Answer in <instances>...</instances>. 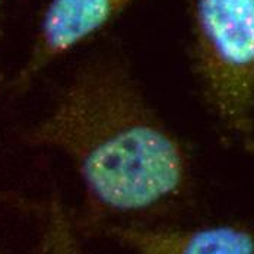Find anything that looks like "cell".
<instances>
[{
  "label": "cell",
  "instance_id": "6da1fadb",
  "mask_svg": "<svg viewBox=\"0 0 254 254\" xmlns=\"http://www.w3.org/2000/svg\"><path fill=\"white\" fill-rule=\"evenodd\" d=\"M28 148L63 153L83 187L77 228L136 216L176 202L190 184V156L158 116L126 63L85 60L56 104L21 134Z\"/></svg>",
  "mask_w": 254,
  "mask_h": 254
},
{
  "label": "cell",
  "instance_id": "7a4b0ae2",
  "mask_svg": "<svg viewBox=\"0 0 254 254\" xmlns=\"http://www.w3.org/2000/svg\"><path fill=\"white\" fill-rule=\"evenodd\" d=\"M193 60L224 133L254 152V0H191Z\"/></svg>",
  "mask_w": 254,
  "mask_h": 254
},
{
  "label": "cell",
  "instance_id": "3957f363",
  "mask_svg": "<svg viewBox=\"0 0 254 254\" xmlns=\"http://www.w3.org/2000/svg\"><path fill=\"white\" fill-rule=\"evenodd\" d=\"M134 0H47L25 62L10 80L24 94L49 66L120 16Z\"/></svg>",
  "mask_w": 254,
  "mask_h": 254
},
{
  "label": "cell",
  "instance_id": "277c9868",
  "mask_svg": "<svg viewBox=\"0 0 254 254\" xmlns=\"http://www.w3.org/2000/svg\"><path fill=\"white\" fill-rule=\"evenodd\" d=\"M88 232L116 241L133 254H254V231L241 224L171 229L108 222Z\"/></svg>",
  "mask_w": 254,
  "mask_h": 254
},
{
  "label": "cell",
  "instance_id": "5b68a950",
  "mask_svg": "<svg viewBox=\"0 0 254 254\" xmlns=\"http://www.w3.org/2000/svg\"><path fill=\"white\" fill-rule=\"evenodd\" d=\"M37 209L38 238L34 254H86L79 241V228L57 194Z\"/></svg>",
  "mask_w": 254,
  "mask_h": 254
},
{
  "label": "cell",
  "instance_id": "8992f818",
  "mask_svg": "<svg viewBox=\"0 0 254 254\" xmlns=\"http://www.w3.org/2000/svg\"><path fill=\"white\" fill-rule=\"evenodd\" d=\"M0 35H1V32H0Z\"/></svg>",
  "mask_w": 254,
  "mask_h": 254
}]
</instances>
